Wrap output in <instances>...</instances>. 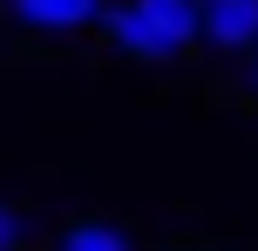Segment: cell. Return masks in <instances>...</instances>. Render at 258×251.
Here are the masks:
<instances>
[{
	"mask_svg": "<svg viewBox=\"0 0 258 251\" xmlns=\"http://www.w3.org/2000/svg\"><path fill=\"white\" fill-rule=\"evenodd\" d=\"M95 27L129 61H183L204 41V7L197 0H116V7H102Z\"/></svg>",
	"mask_w": 258,
	"mask_h": 251,
	"instance_id": "cell-1",
	"label": "cell"
},
{
	"mask_svg": "<svg viewBox=\"0 0 258 251\" xmlns=\"http://www.w3.org/2000/svg\"><path fill=\"white\" fill-rule=\"evenodd\" d=\"M102 7L109 0H7V21L41 34V41H75L102 21Z\"/></svg>",
	"mask_w": 258,
	"mask_h": 251,
	"instance_id": "cell-2",
	"label": "cell"
},
{
	"mask_svg": "<svg viewBox=\"0 0 258 251\" xmlns=\"http://www.w3.org/2000/svg\"><path fill=\"white\" fill-rule=\"evenodd\" d=\"M197 7H204V41L218 54L258 48V0H197Z\"/></svg>",
	"mask_w": 258,
	"mask_h": 251,
	"instance_id": "cell-3",
	"label": "cell"
},
{
	"mask_svg": "<svg viewBox=\"0 0 258 251\" xmlns=\"http://www.w3.org/2000/svg\"><path fill=\"white\" fill-rule=\"evenodd\" d=\"M54 251H136V231L122 217H68L54 231Z\"/></svg>",
	"mask_w": 258,
	"mask_h": 251,
	"instance_id": "cell-4",
	"label": "cell"
},
{
	"mask_svg": "<svg viewBox=\"0 0 258 251\" xmlns=\"http://www.w3.org/2000/svg\"><path fill=\"white\" fill-rule=\"evenodd\" d=\"M27 244V211L21 204H0V251H21Z\"/></svg>",
	"mask_w": 258,
	"mask_h": 251,
	"instance_id": "cell-5",
	"label": "cell"
},
{
	"mask_svg": "<svg viewBox=\"0 0 258 251\" xmlns=\"http://www.w3.org/2000/svg\"><path fill=\"white\" fill-rule=\"evenodd\" d=\"M245 89L258 95V48H251V61H245Z\"/></svg>",
	"mask_w": 258,
	"mask_h": 251,
	"instance_id": "cell-6",
	"label": "cell"
},
{
	"mask_svg": "<svg viewBox=\"0 0 258 251\" xmlns=\"http://www.w3.org/2000/svg\"><path fill=\"white\" fill-rule=\"evenodd\" d=\"M177 251H190V244H177Z\"/></svg>",
	"mask_w": 258,
	"mask_h": 251,
	"instance_id": "cell-7",
	"label": "cell"
}]
</instances>
